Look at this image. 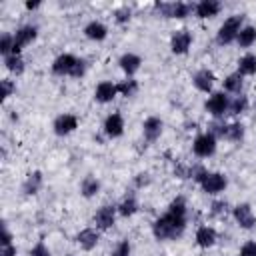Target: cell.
<instances>
[{
    "mask_svg": "<svg viewBox=\"0 0 256 256\" xmlns=\"http://www.w3.org/2000/svg\"><path fill=\"white\" fill-rule=\"evenodd\" d=\"M84 72H86V62L84 60H80L78 58V62H76V66H74V70H72V78H82L84 76Z\"/></svg>",
    "mask_w": 256,
    "mask_h": 256,
    "instance_id": "cell-36",
    "label": "cell"
},
{
    "mask_svg": "<svg viewBox=\"0 0 256 256\" xmlns=\"http://www.w3.org/2000/svg\"><path fill=\"white\" fill-rule=\"evenodd\" d=\"M104 132H106V136H110V138H118V136L124 132V118H122V114L112 112V114L104 120Z\"/></svg>",
    "mask_w": 256,
    "mask_h": 256,
    "instance_id": "cell-12",
    "label": "cell"
},
{
    "mask_svg": "<svg viewBox=\"0 0 256 256\" xmlns=\"http://www.w3.org/2000/svg\"><path fill=\"white\" fill-rule=\"evenodd\" d=\"M192 152L198 156V158H208L216 152V136L212 132H206V134H200L196 136L194 144H192Z\"/></svg>",
    "mask_w": 256,
    "mask_h": 256,
    "instance_id": "cell-5",
    "label": "cell"
},
{
    "mask_svg": "<svg viewBox=\"0 0 256 256\" xmlns=\"http://www.w3.org/2000/svg\"><path fill=\"white\" fill-rule=\"evenodd\" d=\"M184 228H186V216H180L168 210L164 216H160L152 224V234L158 240H176L182 236Z\"/></svg>",
    "mask_w": 256,
    "mask_h": 256,
    "instance_id": "cell-1",
    "label": "cell"
},
{
    "mask_svg": "<svg viewBox=\"0 0 256 256\" xmlns=\"http://www.w3.org/2000/svg\"><path fill=\"white\" fill-rule=\"evenodd\" d=\"M216 230L212 228V226H200L198 230H196V242H198V246H202V248H210V246H214V242H216Z\"/></svg>",
    "mask_w": 256,
    "mask_h": 256,
    "instance_id": "cell-19",
    "label": "cell"
},
{
    "mask_svg": "<svg viewBox=\"0 0 256 256\" xmlns=\"http://www.w3.org/2000/svg\"><path fill=\"white\" fill-rule=\"evenodd\" d=\"M192 82H194V86L200 90V92H210L212 90V86H214V74L210 72V70H198L196 74H194V78H192Z\"/></svg>",
    "mask_w": 256,
    "mask_h": 256,
    "instance_id": "cell-16",
    "label": "cell"
},
{
    "mask_svg": "<svg viewBox=\"0 0 256 256\" xmlns=\"http://www.w3.org/2000/svg\"><path fill=\"white\" fill-rule=\"evenodd\" d=\"M224 206H226L224 202H214V204H212V212H214V214H218V212H222V210H224Z\"/></svg>",
    "mask_w": 256,
    "mask_h": 256,
    "instance_id": "cell-42",
    "label": "cell"
},
{
    "mask_svg": "<svg viewBox=\"0 0 256 256\" xmlns=\"http://www.w3.org/2000/svg\"><path fill=\"white\" fill-rule=\"evenodd\" d=\"M240 30H242V16H240V14L226 18L224 24L218 28V34H216L218 44H230L232 40L238 38V32H240Z\"/></svg>",
    "mask_w": 256,
    "mask_h": 256,
    "instance_id": "cell-2",
    "label": "cell"
},
{
    "mask_svg": "<svg viewBox=\"0 0 256 256\" xmlns=\"http://www.w3.org/2000/svg\"><path fill=\"white\" fill-rule=\"evenodd\" d=\"M240 256H256V242H246L242 248H240Z\"/></svg>",
    "mask_w": 256,
    "mask_h": 256,
    "instance_id": "cell-37",
    "label": "cell"
},
{
    "mask_svg": "<svg viewBox=\"0 0 256 256\" xmlns=\"http://www.w3.org/2000/svg\"><path fill=\"white\" fill-rule=\"evenodd\" d=\"M224 90L226 92H232V94H240V90H242V76L238 72L236 74H230L224 80Z\"/></svg>",
    "mask_w": 256,
    "mask_h": 256,
    "instance_id": "cell-28",
    "label": "cell"
},
{
    "mask_svg": "<svg viewBox=\"0 0 256 256\" xmlns=\"http://www.w3.org/2000/svg\"><path fill=\"white\" fill-rule=\"evenodd\" d=\"M116 88H118V92L122 94V96H132L136 90H138V84H136V80H124V82H120V84H116Z\"/></svg>",
    "mask_w": 256,
    "mask_h": 256,
    "instance_id": "cell-32",
    "label": "cell"
},
{
    "mask_svg": "<svg viewBox=\"0 0 256 256\" xmlns=\"http://www.w3.org/2000/svg\"><path fill=\"white\" fill-rule=\"evenodd\" d=\"M36 34H38L36 26H22V28H18L16 34H14V52L12 54H20V50L26 44H30L36 38Z\"/></svg>",
    "mask_w": 256,
    "mask_h": 256,
    "instance_id": "cell-7",
    "label": "cell"
},
{
    "mask_svg": "<svg viewBox=\"0 0 256 256\" xmlns=\"http://www.w3.org/2000/svg\"><path fill=\"white\" fill-rule=\"evenodd\" d=\"M136 210H138V202H136V198L134 196H126L122 202H120V206H118V212L122 214V216H132V214H136Z\"/></svg>",
    "mask_w": 256,
    "mask_h": 256,
    "instance_id": "cell-27",
    "label": "cell"
},
{
    "mask_svg": "<svg viewBox=\"0 0 256 256\" xmlns=\"http://www.w3.org/2000/svg\"><path fill=\"white\" fill-rule=\"evenodd\" d=\"M114 220H116V208L114 206H102L98 208V212L94 214V224L100 228V230H108L114 226Z\"/></svg>",
    "mask_w": 256,
    "mask_h": 256,
    "instance_id": "cell-10",
    "label": "cell"
},
{
    "mask_svg": "<svg viewBox=\"0 0 256 256\" xmlns=\"http://www.w3.org/2000/svg\"><path fill=\"white\" fill-rule=\"evenodd\" d=\"M144 138L148 140V142H154V140H158L160 138V134H162V120L160 118H156V116H150V118H146L144 120Z\"/></svg>",
    "mask_w": 256,
    "mask_h": 256,
    "instance_id": "cell-14",
    "label": "cell"
},
{
    "mask_svg": "<svg viewBox=\"0 0 256 256\" xmlns=\"http://www.w3.org/2000/svg\"><path fill=\"white\" fill-rule=\"evenodd\" d=\"M190 44H192V34H190L188 30H184V28H182V30H176L174 36H172V40H170V48H172L174 54H184V52H188Z\"/></svg>",
    "mask_w": 256,
    "mask_h": 256,
    "instance_id": "cell-9",
    "label": "cell"
},
{
    "mask_svg": "<svg viewBox=\"0 0 256 256\" xmlns=\"http://www.w3.org/2000/svg\"><path fill=\"white\" fill-rule=\"evenodd\" d=\"M156 10L164 18H186L194 10V6L186 4V2H158Z\"/></svg>",
    "mask_w": 256,
    "mask_h": 256,
    "instance_id": "cell-4",
    "label": "cell"
},
{
    "mask_svg": "<svg viewBox=\"0 0 256 256\" xmlns=\"http://www.w3.org/2000/svg\"><path fill=\"white\" fill-rule=\"evenodd\" d=\"M14 90H16V86L10 80H2V98H8Z\"/></svg>",
    "mask_w": 256,
    "mask_h": 256,
    "instance_id": "cell-39",
    "label": "cell"
},
{
    "mask_svg": "<svg viewBox=\"0 0 256 256\" xmlns=\"http://www.w3.org/2000/svg\"><path fill=\"white\" fill-rule=\"evenodd\" d=\"M198 182H200L202 190L208 192V194H218L228 184V180H226L224 174H220V172H206V170L202 172V176L198 178Z\"/></svg>",
    "mask_w": 256,
    "mask_h": 256,
    "instance_id": "cell-3",
    "label": "cell"
},
{
    "mask_svg": "<svg viewBox=\"0 0 256 256\" xmlns=\"http://www.w3.org/2000/svg\"><path fill=\"white\" fill-rule=\"evenodd\" d=\"M238 44L242 46V48H248V46H252L254 42H256V28L254 26H244L240 32H238Z\"/></svg>",
    "mask_w": 256,
    "mask_h": 256,
    "instance_id": "cell-24",
    "label": "cell"
},
{
    "mask_svg": "<svg viewBox=\"0 0 256 256\" xmlns=\"http://www.w3.org/2000/svg\"><path fill=\"white\" fill-rule=\"evenodd\" d=\"M246 108H248V98L246 96H242V94H238L232 102H230V114H242V112H246Z\"/></svg>",
    "mask_w": 256,
    "mask_h": 256,
    "instance_id": "cell-30",
    "label": "cell"
},
{
    "mask_svg": "<svg viewBox=\"0 0 256 256\" xmlns=\"http://www.w3.org/2000/svg\"><path fill=\"white\" fill-rule=\"evenodd\" d=\"M120 68L124 70V74L126 76H132V74H136L138 72V68H140V64H142V60H140V56H136V54H124L122 58H120Z\"/></svg>",
    "mask_w": 256,
    "mask_h": 256,
    "instance_id": "cell-20",
    "label": "cell"
},
{
    "mask_svg": "<svg viewBox=\"0 0 256 256\" xmlns=\"http://www.w3.org/2000/svg\"><path fill=\"white\" fill-rule=\"evenodd\" d=\"M10 240H12V234L8 232L6 224H2V246H8V244H12Z\"/></svg>",
    "mask_w": 256,
    "mask_h": 256,
    "instance_id": "cell-40",
    "label": "cell"
},
{
    "mask_svg": "<svg viewBox=\"0 0 256 256\" xmlns=\"http://www.w3.org/2000/svg\"><path fill=\"white\" fill-rule=\"evenodd\" d=\"M224 138H228V140H232V142L242 140V138H244V126H242V124H226Z\"/></svg>",
    "mask_w": 256,
    "mask_h": 256,
    "instance_id": "cell-29",
    "label": "cell"
},
{
    "mask_svg": "<svg viewBox=\"0 0 256 256\" xmlns=\"http://www.w3.org/2000/svg\"><path fill=\"white\" fill-rule=\"evenodd\" d=\"M40 186H42V174L40 172H32L24 182V192L26 194H36L40 190Z\"/></svg>",
    "mask_w": 256,
    "mask_h": 256,
    "instance_id": "cell-26",
    "label": "cell"
},
{
    "mask_svg": "<svg viewBox=\"0 0 256 256\" xmlns=\"http://www.w3.org/2000/svg\"><path fill=\"white\" fill-rule=\"evenodd\" d=\"M112 256H130V242L128 240H120L116 244V248L112 250Z\"/></svg>",
    "mask_w": 256,
    "mask_h": 256,
    "instance_id": "cell-34",
    "label": "cell"
},
{
    "mask_svg": "<svg viewBox=\"0 0 256 256\" xmlns=\"http://www.w3.org/2000/svg\"><path fill=\"white\" fill-rule=\"evenodd\" d=\"M168 210L170 212H174V214H180V216H186V200L182 198V196H176L172 202H170V206H168Z\"/></svg>",
    "mask_w": 256,
    "mask_h": 256,
    "instance_id": "cell-33",
    "label": "cell"
},
{
    "mask_svg": "<svg viewBox=\"0 0 256 256\" xmlns=\"http://www.w3.org/2000/svg\"><path fill=\"white\" fill-rule=\"evenodd\" d=\"M230 108V100H228V96L224 94V92H214L208 100H206V110L212 114V116H222L226 110Z\"/></svg>",
    "mask_w": 256,
    "mask_h": 256,
    "instance_id": "cell-6",
    "label": "cell"
},
{
    "mask_svg": "<svg viewBox=\"0 0 256 256\" xmlns=\"http://www.w3.org/2000/svg\"><path fill=\"white\" fill-rule=\"evenodd\" d=\"M116 94H118V88H116V84H112V82H100V84L96 86L94 98H96L98 102L106 104V102H112V98H114Z\"/></svg>",
    "mask_w": 256,
    "mask_h": 256,
    "instance_id": "cell-17",
    "label": "cell"
},
{
    "mask_svg": "<svg viewBox=\"0 0 256 256\" xmlns=\"http://www.w3.org/2000/svg\"><path fill=\"white\" fill-rule=\"evenodd\" d=\"M4 66L12 74H22L24 72V60H22L20 54H8V56H4Z\"/></svg>",
    "mask_w": 256,
    "mask_h": 256,
    "instance_id": "cell-23",
    "label": "cell"
},
{
    "mask_svg": "<svg viewBox=\"0 0 256 256\" xmlns=\"http://www.w3.org/2000/svg\"><path fill=\"white\" fill-rule=\"evenodd\" d=\"M234 218H236V222L240 224V228H246V230H250V228L256 224V218H254V214H252L250 204H238V206L234 208Z\"/></svg>",
    "mask_w": 256,
    "mask_h": 256,
    "instance_id": "cell-13",
    "label": "cell"
},
{
    "mask_svg": "<svg viewBox=\"0 0 256 256\" xmlns=\"http://www.w3.org/2000/svg\"><path fill=\"white\" fill-rule=\"evenodd\" d=\"M70 256H72V254H70Z\"/></svg>",
    "mask_w": 256,
    "mask_h": 256,
    "instance_id": "cell-45",
    "label": "cell"
},
{
    "mask_svg": "<svg viewBox=\"0 0 256 256\" xmlns=\"http://www.w3.org/2000/svg\"><path fill=\"white\" fill-rule=\"evenodd\" d=\"M84 34H86V38H90V40H104V38H106V34H108V28H106L102 22L92 20V22H88V24H86Z\"/></svg>",
    "mask_w": 256,
    "mask_h": 256,
    "instance_id": "cell-21",
    "label": "cell"
},
{
    "mask_svg": "<svg viewBox=\"0 0 256 256\" xmlns=\"http://www.w3.org/2000/svg\"><path fill=\"white\" fill-rule=\"evenodd\" d=\"M12 52H14V36L12 34H2V38H0V54L8 56Z\"/></svg>",
    "mask_w": 256,
    "mask_h": 256,
    "instance_id": "cell-31",
    "label": "cell"
},
{
    "mask_svg": "<svg viewBox=\"0 0 256 256\" xmlns=\"http://www.w3.org/2000/svg\"><path fill=\"white\" fill-rule=\"evenodd\" d=\"M100 240V234L94 230V228H84L82 232L76 234V242L84 248V250H92Z\"/></svg>",
    "mask_w": 256,
    "mask_h": 256,
    "instance_id": "cell-18",
    "label": "cell"
},
{
    "mask_svg": "<svg viewBox=\"0 0 256 256\" xmlns=\"http://www.w3.org/2000/svg\"><path fill=\"white\" fill-rule=\"evenodd\" d=\"M146 182H148L146 174H140V176H138V180H136V184H138V186H142V184H146Z\"/></svg>",
    "mask_w": 256,
    "mask_h": 256,
    "instance_id": "cell-44",
    "label": "cell"
},
{
    "mask_svg": "<svg viewBox=\"0 0 256 256\" xmlns=\"http://www.w3.org/2000/svg\"><path fill=\"white\" fill-rule=\"evenodd\" d=\"M38 6H40V2H38V0H34V2H32V0H30V2H26V8H28V10H34V8H38Z\"/></svg>",
    "mask_w": 256,
    "mask_h": 256,
    "instance_id": "cell-43",
    "label": "cell"
},
{
    "mask_svg": "<svg viewBox=\"0 0 256 256\" xmlns=\"http://www.w3.org/2000/svg\"><path fill=\"white\" fill-rule=\"evenodd\" d=\"M2 256H16V246H12V244L2 246Z\"/></svg>",
    "mask_w": 256,
    "mask_h": 256,
    "instance_id": "cell-41",
    "label": "cell"
},
{
    "mask_svg": "<svg viewBox=\"0 0 256 256\" xmlns=\"http://www.w3.org/2000/svg\"><path fill=\"white\" fill-rule=\"evenodd\" d=\"M238 74L240 76H252V74H256V56L254 54H244L238 60Z\"/></svg>",
    "mask_w": 256,
    "mask_h": 256,
    "instance_id": "cell-22",
    "label": "cell"
},
{
    "mask_svg": "<svg viewBox=\"0 0 256 256\" xmlns=\"http://www.w3.org/2000/svg\"><path fill=\"white\" fill-rule=\"evenodd\" d=\"M80 190H82V194L86 198H92V196H96L100 192V182L96 178H92V176H86L82 180V184H80Z\"/></svg>",
    "mask_w": 256,
    "mask_h": 256,
    "instance_id": "cell-25",
    "label": "cell"
},
{
    "mask_svg": "<svg viewBox=\"0 0 256 256\" xmlns=\"http://www.w3.org/2000/svg\"><path fill=\"white\" fill-rule=\"evenodd\" d=\"M54 132L58 134V136H66V134H70V132H74L76 128H78V120H76V116H72V114H60L56 120H54Z\"/></svg>",
    "mask_w": 256,
    "mask_h": 256,
    "instance_id": "cell-11",
    "label": "cell"
},
{
    "mask_svg": "<svg viewBox=\"0 0 256 256\" xmlns=\"http://www.w3.org/2000/svg\"><path fill=\"white\" fill-rule=\"evenodd\" d=\"M30 256H50V250L46 248L44 242H38V244L30 250Z\"/></svg>",
    "mask_w": 256,
    "mask_h": 256,
    "instance_id": "cell-35",
    "label": "cell"
},
{
    "mask_svg": "<svg viewBox=\"0 0 256 256\" xmlns=\"http://www.w3.org/2000/svg\"><path fill=\"white\" fill-rule=\"evenodd\" d=\"M130 20V8H118L116 10V22H120V24H124V22H128Z\"/></svg>",
    "mask_w": 256,
    "mask_h": 256,
    "instance_id": "cell-38",
    "label": "cell"
},
{
    "mask_svg": "<svg viewBox=\"0 0 256 256\" xmlns=\"http://www.w3.org/2000/svg\"><path fill=\"white\" fill-rule=\"evenodd\" d=\"M76 62H78L76 56H72V54H60L52 62V72L58 74V76H66V74L70 76L72 70H74V66H76Z\"/></svg>",
    "mask_w": 256,
    "mask_h": 256,
    "instance_id": "cell-8",
    "label": "cell"
},
{
    "mask_svg": "<svg viewBox=\"0 0 256 256\" xmlns=\"http://www.w3.org/2000/svg\"><path fill=\"white\" fill-rule=\"evenodd\" d=\"M220 8H222V4L218 0H202V2L196 4L194 10H196L198 18H212L220 12Z\"/></svg>",
    "mask_w": 256,
    "mask_h": 256,
    "instance_id": "cell-15",
    "label": "cell"
}]
</instances>
